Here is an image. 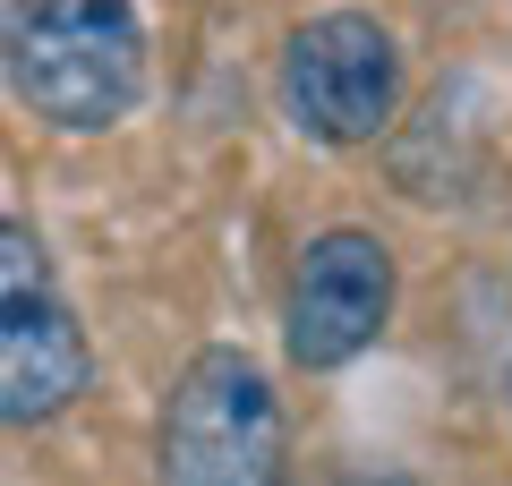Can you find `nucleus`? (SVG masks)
<instances>
[{
  "label": "nucleus",
  "mask_w": 512,
  "mask_h": 486,
  "mask_svg": "<svg viewBox=\"0 0 512 486\" xmlns=\"http://www.w3.org/2000/svg\"><path fill=\"white\" fill-rule=\"evenodd\" d=\"M94 384V342L77 324L35 222L0 214V427L35 435L69 418Z\"/></svg>",
  "instance_id": "3"
},
{
  "label": "nucleus",
  "mask_w": 512,
  "mask_h": 486,
  "mask_svg": "<svg viewBox=\"0 0 512 486\" xmlns=\"http://www.w3.org/2000/svg\"><path fill=\"white\" fill-rule=\"evenodd\" d=\"M333 486H419V478H393V469H376V478H333Z\"/></svg>",
  "instance_id": "6"
},
{
  "label": "nucleus",
  "mask_w": 512,
  "mask_h": 486,
  "mask_svg": "<svg viewBox=\"0 0 512 486\" xmlns=\"http://www.w3.org/2000/svg\"><path fill=\"white\" fill-rule=\"evenodd\" d=\"M0 86L60 137H103L146 94L137 0H0Z\"/></svg>",
  "instance_id": "1"
},
{
  "label": "nucleus",
  "mask_w": 512,
  "mask_h": 486,
  "mask_svg": "<svg viewBox=\"0 0 512 486\" xmlns=\"http://www.w3.org/2000/svg\"><path fill=\"white\" fill-rule=\"evenodd\" d=\"M154 486H291V418L248 350L214 342L180 367L154 427Z\"/></svg>",
  "instance_id": "2"
},
{
  "label": "nucleus",
  "mask_w": 512,
  "mask_h": 486,
  "mask_svg": "<svg viewBox=\"0 0 512 486\" xmlns=\"http://www.w3.org/2000/svg\"><path fill=\"white\" fill-rule=\"evenodd\" d=\"M274 86L299 137L350 154V145H376L402 111V43L367 9H325V18L291 26Z\"/></svg>",
  "instance_id": "4"
},
{
  "label": "nucleus",
  "mask_w": 512,
  "mask_h": 486,
  "mask_svg": "<svg viewBox=\"0 0 512 486\" xmlns=\"http://www.w3.org/2000/svg\"><path fill=\"white\" fill-rule=\"evenodd\" d=\"M504 410H512V359H504Z\"/></svg>",
  "instance_id": "7"
},
{
  "label": "nucleus",
  "mask_w": 512,
  "mask_h": 486,
  "mask_svg": "<svg viewBox=\"0 0 512 486\" xmlns=\"http://www.w3.org/2000/svg\"><path fill=\"white\" fill-rule=\"evenodd\" d=\"M393 299H402V265L376 231L359 222H333L299 248L291 265V290H282V350L291 367L308 376H333V367L367 359L393 324Z\"/></svg>",
  "instance_id": "5"
}]
</instances>
